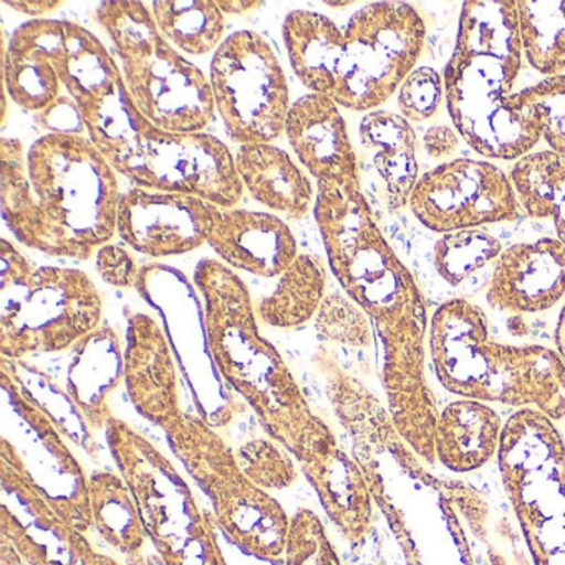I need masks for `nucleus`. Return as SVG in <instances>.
<instances>
[{
	"mask_svg": "<svg viewBox=\"0 0 565 565\" xmlns=\"http://www.w3.org/2000/svg\"><path fill=\"white\" fill-rule=\"evenodd\" d=\"M313 216L333 276L379 333L393 423L415 455L433 465L439 412L426 379L431 322L422 289L383 236L362 188L319 183Z\"/></svg>",
	"mask_w": 565,
	"mask_h": 565,
	"instance_id": "nucleus-1",
	"label": "nucleus"
},
{
	"mask_svg": "<svg viewBox=\"0 0 565 565\" xmlns=\"http://www.w3.org/2000/svg\"><path fill=\"white\" fill-rule=\"evenodd\" d=\"M54 65L92 143L134 186L200 196L223 210L243 200L227 145L213 135L173 134L151 124L131 100L117 62L90 31L64 21Z\"/></svg>",
	"mask_w": 565,
	"mask_h": 565,
	"instance_id": "nucleus-2",
	"label": "nucleus"
},
{
	"mask_svg": "<svg viewBox=\"0 0 565 565\" xmlns=\"http://www.w3.org/2000/svg\"><path fill=\"white\" fill-rule=\"evenodd\" d=\"M117 174L84 135L49 134L28 153L21 140L2 138V216L24 246L88 260L117 234Z\"/></svg>",
	"mask_w": 565,
	"mask_h": 565,
	"instance_id": "nucleus-3",
	"label": "nucleus"
},
{
	"mask_svg": "<svg viewBox=\"0 0 565 565\" xmlns=\"http://www.w3.org/2000/svg\"><path fill=\"white\" fill-rule=\"evenodd\" d=\"M521 67L518 2H465L443 74L446 107L462 140L484 158L519 161L541 141L537 128L511 107Z\"/></svg>",
	"mask_w": 565,
	"mask_h": 565,
	"instance_id": "nucleus-4",
	"label": "nucleus"
},
{
	"mask_svg": "<svg viewBox=\"0 0 565 565\" xmlns=\"http://www.w3.org/2000/svg\"><path fill=\"white\" fill-rule=\"evenodd\" d=\"M214 365L250 406L270 438L296 456L322 418L310 408L279 350L260 335L249 287L216 259L194 269Z\"/></svg>",
	"mask_w": 565,
	"mask_h": 565,
	"instance_id": "nucleus-5",
	"label": "nucleus"
},
{
	"mask_svg": "<svg viewBox=\"0 0 565 565\" xmlns=\"http://www.w3.org/2000/svg\"><path fill=\"white\" fill-rule=\"evenodd\" d=\"M436 379L452 395L537 409L565 418V362L541 345H505L489 333L488 317L466 299L439 306L429 323Z\"/></svg>",
	"mask_w": 565,
	"mask_h": 565,
	"instance_id": "nucleus-6",
	"label": "nucleus"
},
{
	"mask_svg": "<svg viewBox=\"0 0 565 565\" xmlns=\"http://www.w3.org/2000/svg\"><path fill=\"white\" fill-rule=\"evenodd\" d=\"M104 299L87 273L35 267L0 241V353L22 360L72 350L100 327Z\"/></svg>",
	"mask_w": 565,
	"mask_h": 565,
	"instance_id": "nucleus-7",
	"label": "nucleus"
},
{
	"mask_svg": "<svg viewBox=\"0 0 565 565\" xmlns=\"http://www.w3.org/2000/svg\"><path fill=\"white\" fill-rule=\"evenodd\" d=\"M121 62L138 110L161 130L203 134L216 114L210 78L161 34L143 2H104L95 11Z\"/></svg>",
	"mask_w": 565,
	"mask_h": 565,
	"instance_id": "nucleus-8",
	"label": "nucleus"
},
{
	"mask_svg": "<svg viewBox=\"0 0 565 565\" xmlns=\"http://www.w3.org/2000/svg\"><path fill=\"white\" fill-rule=\"evenodd\" d=\"M105 438L163 565H227L213 522L201 511L171 459L115 415L105 428Z\"/></svg>",
	"mask_w": 565,
	"mask_h": 565,
	"instance_id": "nucleus-9",
	"label": "nucleus"
},
{
	"mask_svg": "<svg viewBox=\"0 0 565 565\" xmlns=\"http://www.w3.org/2000/svg\"><path fill=\"white\" fill-rule=\"evenodd\" d=\"M168 445L213 504L224 534L264 561H284L292 515L254 484L236 451L210 422L184 412L167 429Z\"/></svg>",
	"mask_w": 565,
	"mask_h": 565,
	"instance_id": "nucleus-10",
	"label": "nucleus"
},
{
	"mask_svg": "<svg viewBox=\"0 0 565 565\" xmlns=\"http://www.w3.org/2000/svg\"><path fill=\"white\" fill-rule=\"evenodd\" d=\"M537 409L504 423L498 452L502 486L534 565H565V439Z\"/></svg>",
	"mask_w": 565,
	"mask_h": 565,
	"instance_id": "nucleus-11",
	"label": "nucleus"
},
{
	"mask_svg": "<svg viewBox=\"0 0 565 565\" xmlns=\"http://www.w3.org/2000/svg\"><path fill=\"white\" fill-rule=\"evenodd\" d=\"M345 34L342 68L333 100L352 111L379 110L416 68L426 25L403 2H373L356 11Z\"/></svg>",
	"mask_w": 565,
	"mask_h": 565,
	"instance_id": "nucleus-12",
	"label": "nucleus"
},
{
	"mask_svg": "<svg viewBox=\"0 0 565 565\" xmlns=\"http://www.w3.org/2000/svg\"><path fill=\"white\" fill-rule=\"evenodd\" d=\"M216 111L239 145L270 143L286 131L290 94L269 42L253 31L226 38L210 67Z\"/></svg>",
	"mask_w": 565,
	"mask_h": 565,
	"instance_id": "nucleus-13",
	"label": "nucleus"
},
{
	"mask_svg": "<svg viewBox=\"0 0 565 565\" xmlns=\"http://www.w3.org/2000/svg\"><path fill=\"white\" fill-rule=\"evenodd\" d=\"M0 537L28 565H124L68 524L29 478L11 439H0Z\"/></svg>",
	"mask_w": 565,
	"mask_h": 565,
	"instance_id": "nucleus-14",
	"label": "nucleus"
},
{
	"mask_svg": "<svg viewBox=\"0 0 565 565\" xmlns=\"http://www.w3.org/2000/svg\"><path fill=\"white\" fill-rule=\"evenodd\" d=\"M408 207L419 224L439 234L511 223L522 211L511 178L495 164L471 158L423 174Z\"/></svg>",
	"mask_w": 565,
	"mask_h": 565,
	"instance_id": "nucleus-15",
	"label": "nucleus"
},
{
	"mask_svg": "<svg viewBox=\"0 0 565 565\" xmlns=\"http://www.w3.org/2000/svg\"><path fill=\"white\" fill-rule=\"evenodd\" d=\"M0 383L6 403L22 428L21 445L11 443L21 455L29 478L64 521L88 534L94 529L88 492L90 475L84 471L54 422L4 370Z\"/></svg>",
	"mask_w": 565,
	"mask_h": 565,
	"instance_id": "nucleus-16",
	"label": "nucleus"
},
{
	"mask_svg": "<svg viewBox=\"0 0 565 565\" xmlns=\"http://www.w3.org/2000/svg\"><path fill=\"white\" fill-rule=\"evenodd\" d=\"M221 211L200 196L131 186L121 193L117 234L145 256H181L207 244Z\"/></svg>",
	"mask_w": 565,
	"mask_h": 565,
	"instance_id": "nucleus-17",
	"label": "nucleus"
},
{
	"mask_svg": "<svg viewBox=\"0 0 565 565\" xmlns=\"http://www.w3.org/2000/svg\"><path fill=\"white\" fill-rule=\"evenodd\" d=\"M294 458L337 531L353 547L365 544L373 527L375 499L359 461L340 446L326 419Z\"/></svg>",
	"mask_w": 565,
	"mask_h": 565,
	"instance_id": "nucleus-18",
	"label": "nucleus"
},
{
	"mask_svg": "<svg viewBox=\"0 0 565 565\" xmlns=\"http://www.w3.org/2000/svg\"><path fill=\"white\" fill-rule=\"evenodd\" d=\"M124 383L131 405L163 431L183 415L170 342L148 313L127 312Z\"/></svg>",
	"mask_w": 565,
	"mask_h": 565,
	"instance_id": "nucleus-19",
	"label": "nucleus"
},
{
	"mask_svg": "<svg viewBox=\"0 0 565 565\" xmlns=\"http://www.w3.org/2000/svg\"><path fill=\"white\" fill-rule=\"evenodd\" d=\"M564 296L565 246L554 237L502 250L486 292L492 309L515 316L545 312Z\"/></svg>",
	"mask_w": 565,
	"mask_h": 565,
	"instance_id": "nucleus-20",
	"label": "nucleus"
},
{
	"mask_svg": "<svg viewBox=\"0 0 565 565\" xmlns=\"http://www.w3.org/2000/svg\"><path fill=\"white\" fill-rule=\"evenodd\" d=\"M297 160L317 184L362 188L359 158L345 118L333 98L307 94L294 102L284 131Z\"/></svg>",
	"mask_w": 565,
	"mask_h": 565,
	"instance_id": "nucleus-21",
	"label": "nucleus"
},
{
	"mask_svg": "<svg viewBox=\"0 0 565 565\" xmlns=\"http://www.w3.org/2000/svg\"><path fill=\"white\" fill-rule=\"evenodd\" d=\"M207 246L231 269L257 277H279L299 256L292 230L280 217L256 211H221Z\"/></svg>",
	"mask_w": 565,
	"mask_h": 565,
	"instance_id": "nucleus-22",
	"label": "nucleus"
},
{
	"mask_svg": "<svg viewBox=\"0 0 565 565\" xmlns=\"http://www.w3.org/2000/svg\"><path fill=\"white\" fill-rule=\"evenodd\" d=\"M64 21L32 19L15 29L4 58V84L19 107L34 114L51 108L64 87L55 72L54 55Z\"/></svg>",
	"mask_w": 565,
	"mask_h": 565,
	"instance_id": "nucleus-23",
	"label": "nucleus"
},
{
	"mask_svg": "<svg viewBox=\"0 0 565 565\" xmlns=\"http://www.w3.org/2000/svg\"><path fill=\"white\" fill-rule=\"evenodd\" d=\"M125 382V347L110 326L98 327L72 349L67 390L94 431H105L111 413L110 396Z\"/></svg>",
	"mask_w": 565,
	"mask_h": 565,
	"instance_id": "nucleus-24",
	"label": "nucleus"
},
{
	"mask_svg": "<svg viewBox=\"0 0 565 565\" xmlns=\"http://www.w3.org/2000/svg\"><path fill=\"white\" fill-rule=\"evenodd\" d=\"M501 416L482 402L461 398L439 412L435 433L436 461L452 472L484 468L501 448Z\"/></svg>",
	"mask_w": 565,
	"mask_h": 565,
	"instance_id": "nucleus-25",
	"label": "nucleus"
},
{
	"mask_svg": "<svg viewBox=\"0 0 565 565\" xmlns=\"http://www.w3.org/2000/svg\"><path fill=\"white\" fill-rule=\"evenodd\" d=\"M234 164L244 190L257 203L297 221L309 214L312 183L282 148L270 143L241 145Z\"/></svg>",
	"mask_w": 565,
	"mask_h": 565,
	"instance_id": "nucleus-26",
	"label": "nucleus"
},
{
	"mask_svg": "<svg viewBox=\"0 0 565 565\" xmlns=\"http://www.w3.org/2000/svg\"><path fill=\"white\" fill-rule=\"evenodd\" d=\"M360 143L372 157L385 190L386 206L398 213L408 206L418 183L416 135L402 115L373 110L360 121Z\"/></svg>",
	"mask_w": 565,
	"mask_h": 565,
	"instance_id": "nucleus-27",
	"label": "nucleus"
},
{
	"mask_svg": "<svg viewBox=\"0 0 565 565\" xmlns=\"http://www.w3.org/2000/svg\"><path fill=\"white\" fill-rule=\"evenodd\" d=\"M284 44L294 74L310 94L332 98L339 85L345 34L332 19L312 11H292L282 24Z\"/></svg>",
	"mask_w": 565,
	"mask_h": 565,
	"instance_id": "nucleus-28",
	"label": "nucleus"
},
{
	"mask_svg": "<svg viewBox=\"0 0 565 565\" xmlns=\"http://www.w3.org/2000/svg\"><path fill=\"white\" fill-rule=\"evenodd\" d=\"M92 521L102 539L127 561L147 552L150 539L137 499L124 476L95 471L88 476Z\"/></svg>",
	"mask_w": 565,
	"mask_h": 565,
	"instance_id": "nucleus-29",
	"label": "nucleus"
},
{
	"mask_svg": "<svg viewBox=\"0 0 565 565\" xmlns=\"http://www.w3.org/2000/svg\"><path fill=\"white\" fill-rule=\"evenodd\" d=\"M326 296L322 263L310 254H299L280 274L276 289L256 303L257 319L274 329H297L316 319Z\"/></svg>",
	"mask_w": 565,
	"mask_h": 565,
	"instance_id": "nucleus-30",
	"label": "nucleus"
},
{
	"mask_svg": "<svg viewBox=\"0 0 565 565\" xmlns=\"http://www.w3.org/2000/svg\"><path fill=\"white\" fill-rule=\"evenodd\" d=\"M521 210L534 220L554 221L565 246V157L554 151L529 153L511 171Z\"/></svg>",
	"mask_w": 565,
	"mask_h": 565,
	"instance_id": "nucleus-31",
	"label": "nucleus"
},
{
	"mask_svg": "<svg viewBox=\"0 0 565 565\" xmlns=\"http://www.w3.org/2000/svg\"><path fill=\"white\" fill-rule=\"evenodd\" d=\"M151 14L161 34L190 55H206L223 44L226 15L213 0H157Z\"/></svg>",
	"mask_w": 565,
	"mask_h": 565,
	"instance_id": "nucleus-32",
	"label": "nucleus"
},
{
	"mask_svg": "<svg viewBox=\"0 0 565 565\" xmlns=\"http://www.w3.org/2000/svg\"><path fill=\"white\" fill-rule=\"evenodd\" d=\"M519 38L527 64L545 77L565 72V0H519Z\"/></svg>",
	"mask_w": 565,
	"mask_h": 565,
	"instance_id": "nucleus-33",
	"label": "nucleus"
},
{
	"mask_svg": "<svg viewBox=\"0 0 565 565\" xmlns=\"http://www.w3.org/2000/svg\"><path fill=\"white\" fill-rule=\"evenodd\" d=\"M0 370L8 372L25 390V393L54 422L65 438L81 446L92 458L98 459V446L94 429L90 428L67 390L61 388L51 376L45 375L41 370L25 365L22 360H9L2 356Z\"/></svg>",
	"mask_w": 565,
	"mask_h": 565,
	"instance_id": "nucleus-34",
	"label": "nucleus"
},
{
	"mask_svg": "<svg viewBox=\"0 0 565 565\" xmlns=\"http://www.w3.org/2000/svg\"><path fill=\"white\" fill-rule=\"evenodd\" d=\"M498 237L484 230H465L443 234L433 249V264L449 286H459L466 279L501 256Z\"/></svg>",
	"mask_w": 565,
	"mask_h": 565,
	"instance_id": "nucleus-35",
	"label": "nucleus"
},
{
	"mask_svg": "<svg viewBox=\"0 0 565 565\" xmlns=\"http://www.w3.org/2000/svg\"><path fill=\"white\" fill-rule=\"evenodd\" d=\"M512 110L537 128L551 151L565 157V75L548 77L515 92Z\"/></svg>",
	"mask_w": 565,
	"mask_h": 565,
	"instance_id": "nucleus-36",
	"label": "nucleus"
},
{
	"mask_svg": "<svg viewBox=\"0 0 565 565\" xmlns=\"http://www.w3.org/2000/svg\"><path fill=\"white\" fill-rule=\"evenodd\" d=\"M317 337L322 342L366 349L373 342V323L370 317L349 296L327 294L313 319Z\"/></svg>",
	"mask_w": 565,
	"mask_h": 565,
	"instance_id": "nucleus-37",
	"label": "nucleus"
},
{
	"mask_svg": "<svg viewBox=\"0 0 565 565\" xmlns=\"http://www.w3.org/2000/svg\"><path fill=\"white\" fill-rule=\"evenodd\" d=\"M236 455L247 478L266 491H282L299 479V462L270 436L249 439Z\"/></svg>",
	"mask_w": 565,
	"mask_h": 565,
	"instance_id": "nucleus-38",
	"label": "nucleus"
},
{
	"mask_svg": "<svg viewBox=\"0 0 565 565\" xmlns=\"http://www.w3.org/2000/svg\"><path fill=\"white\" fill-rule=\"evenodd\" d=\"M284 565H343L322 519L310 509L292 515Z\"/></svg>",
	"mask_w": 565,
	"mask_h": 565,
	"instance_id": "nucleus-39",
	"label": "nucleus"
},
{
	"mask_svg": "<svg viewBox=\"0 0 565 565\" xmlns=\"http://www.w3.org/2000/svg\"><path fill=\"white\" fill-rule=\"evenodd\" d=\"M445 95L443 75L431 67H418L403 82L398 90V110L409 124L435 117Z\"/></svg>",
	"mask_w": 565,
	"mask_h": 565,
	"instance_id": "nucleus-40",
	"label": "nucleus"
},
{
	"mask_svg": "<svg viewBox=\"0 0 565 565\" xmlns=\"http://www.w3.org/2000/svg\"><path fill=\"white\" fill-rule=\"evenodd\" d=\"M95 266L104 282L117 289H134L140 276L137 259L127 247L107 244L95 254Z\"/></svg>",
	"mask_w": 565,
	"mask_h": 565,
	"instance_id": "nucleus-41",
	"label": "nucleus"
},
{
	"mask_svg": "<svg viewBox=\"0 0 565 565\" xmlns=\"http://www.w3.org/2000/svg\"><path fill=\"white\" fill-rule=\"evenodd\" d=\"M39 115V121L52 134L82 135L85 130L81 110L72 98L68 100L61 97L51 108Z\"/></svg>",
	"mask_w": 565,
	"mask_h": 565,
	"instance_id": "nucleus-42",
	"label": "nucleus"
},
{
	"mask_svg": "<svg viewBox=\"0 0 565 565\" xmlns=\"http://www.w3.org/2000/svg\"><path fill=\"white\" fill-rule=\"evenodd\" d=\"M461 140V135L455 128L435 125L426 130L425 137H423V148L433 160H443V158L452 157L459 150Z\"/></svg>",
	"mask_w": 565,
	"mask_h": 565,
	"instance_id": "nucleus-43",
	"label": "nucleus"
},
{
	"mask_svg": "<svg viewBox=\"0 0 565 565\" xmlns=\"http://www.w3.org/2000/svg\"><path fill=\"white\" fill-rule=\"evenodd\" d=\"M6 6L21 12V14L32 15V18H42L45 14H52L62 8V2L58 0H49V2H41V0H28V2H6Z\"/></svg>",
	"mask_w": 565,
	"mask_h": 565,
	"instance_id": "nucleus-44",
	"label": "nucleus"
},
{
	"mask_svg": "<svg viewBox=\"0 0 565 565\" xmlns=\"http://www.w3.org/2000/svg\"><path fill=\"white\" fill-rule=\"evenodd\" d=\"M217 6H220L224 14L243 15L263 8L264 2H253V0H246V2H244V0H241V2H237V0H226V2H217Z\"/></svg>",
	"mask_w": 565,
	"mask_h": 565,
	"instance_id": "nucleus-45",
	"label": "nucleus"
},
{
	"mask_svg": "<svg viewBox=\"0 0 565 565\" xmlns=\"http://www.w3.org/2000/svg\"><path fill=\"white\" fill-rule=\"evenodd\" d=\"M0 562H2V565H28L22 561L18 551L12 547L11 542L4 537H0Z\"/></svg>",
	"mask_w": 565,
	"mask_h": 565,
	"instance_id": "nucleus-46",
	"label": "nucleus"
},
{
	"mask_svg": "<svg viewBox=\"0 0 565 565\" xmlns=\"http://www.w3.org/2000/svg\"><path fill=\"white\" fill-rule=\"evenodd\" d=\"M555 349L558 355L565 362V303L558 316L557 327H555Z\"/></svg>",
	"mask_w": 565,
	"mask_h": 565,
	"instance_id": "nucleus-47",
	"label": "nucleus"
},
{
	"mask_svg": "<svg viewBox=\"0 0 565 565\" xmlns=\"http://www.w3.org/2000/svg\"><path fill=\"white\" fill-rule=\"evenodd\" d=\"M486 562L488 565H512L508 557L489 542H486Z\"/></svg>",
	"mask_w": 565,
	"mask_h": 565,
	"instance_id": "nucleus-48",
	"label": "nucleus"
},
{
	"mask_svg": "<svg viewBox=\"0 0 565 565\" xmlns=\"http://www.w3.org/2000/svg\"><path fill=\"white\" fill-rule=\"evenodd\" d=\"M327 6H330V8H349L352 2H327Z\"/></svg>",
	"mask_w": 565,
	"mask_h": 565,
	"instance_id": "nucleus-49",
	"label": "nucleus"
},
{
	"mask_svg": "<svg viewBox=\"0 0 565 565\" xmlns=\"http://www.w3.org/2000/svg\"><path fill=\"white\" fill-rule=\"evenodd\" d=\"M565 439V438H564Z\"/></svg>",
	"mask_w": 565,
	"mask_h": 565,
	"instance_id": "nucleus-50",
	"label": "nucleus"
}]
</instances>
